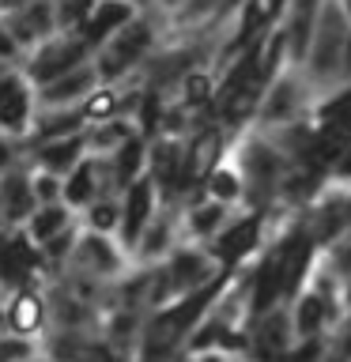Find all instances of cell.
I'll use <instances>...</instances> for the list:
<instances>
[{"label": "cell", "mask_w": 351, "mask_h": 362, "mask_svg": "<svg viewBox=\"0 0 351 362\" xmlns=\"http://www.w3.org/2000/svg\"><path fill=\"white\" fill-rule=\"evenodd\" d=\"M4 23L11 27V34L19 38V45H23L27 53H30L38 42L53 38L57 30H64V27H61V11H57V0H34V4L19 8V11H8Z\"/></svg>", "instance_id": "52a82bcc"}, {"label": "cell", "mask_w": 351, "mask_h": 362, "mask_svg": "<svg viewBox=\"0 0 351 362\" xmlns=\"http://www.w3.org/2000/svg\"><path fill=\"white\" fill-rule=\"evenodd\" d=\"M208 298H212V287L200 291V294H189L185 302L174 305V310L159 313L151 321V328H147V336H144V362H163L170 351H174L178 339L189 332V325L197 321V313L208 305Z\"/></svg>", "instance_id": "3957f363"}, {"label": "cell", "mask_w": 351, "mask_h": 362, "mask_svg": "<svg viewBox=\"0 0 351 362\" xmlns=\"http://www.w3.org/2000/svg\"><path fill=\"white\" fill-rule=\"evenodd\" d=\"M68 272H79V276H106V272H117V249H113L110 234L102 230H87L79 234L76 242V253L72 260L64 264Z\"/></svg>", "instance_id": "30bf717a"}, {"label": "cell", "mask_w": 351, "mask_h": 362, "mask_svg": "<svg viewBox=\"0 0 351 362\" xmlns=\"http://www.w3.org/2000/svg\"><path fill=\"white\" fill-rule=\"evenodd\" d=\"M87 155V132H72V136H57V140H42V144H27V158L42 170L53 174H68L79 158Z\"/></svg>", "instance_id": "8fae6325"}, {"label": "cell", "mask_w": 351, "mask_h": 362, "mask_svg": "<svg viewBox=\"0 0 351 362\" xmlns=\"http://www.w3.org/2000/svg\"><path fill=\"white\" fill-rule=\"evenodd\" d=\"M155 124H159V95H147L140 102V129L144 132H155Z\"/></svg>", "instance_id": "836d02e7"}, {"label": "cell", "mask_w": 351, "mask_h": 362, "mask_svg": "<svg viewBox=\"0 0 351 362\" xmlns=\"http://www.w3.org/2000/svg\"><path fill=\"white\" fill-rule=\"evenodd\" d=\"M72 132H87L84 106H38V117H34L27 144L57 140V136H72Z\"/></svg>", "instance_id": "4fadbf2b"}, {"label": "cell", "mask_w": 351, "mask_h": 362, "mask_svg": "<svg viewBox=\"0 0 351 362\" xmlns=\"http://www.w3.org/2000/svg\"><path fill=\"white\" fill-rule=\"evenodd\" d=\"M45 325H50V294L42 291V279L19 283L4 294L0 302V328L16 336H45Z\"/></svg>", "instance_id": "7a4b0ae2"}, {"label": "cell", "mask_w": 351, "mask_h": 362, "mask_svg": "<svg viewBox=\"0 0 351 362\" xmlns=\"http://www.w3.org/2000/svg\"><path fill=\"white\" fill-rule=\"evenodd\" d=\"M204 362H219V358H204Z\"/></svg>", "instance_id": "c3c4849f"}, {"label": "cell", "mask_w": 351, "mask_h": 362, "mask_svg": "<svg viewBox=\"0 0 351 362\" xmlns=\"http://www.w3.org/2000/svg\"><path fill=\"white\" fill-rule=\"evenodd\" d=\"M136 19V8H132V0H98L95 8L87 11L84 19H79V34H84V38L95 45V53L102 49V45H106L113 34H117L125 23H132Z\"/></svg>", "instance_id": "9c48e42d"}, {"label": "cell", "mask_w": 351, "mask_h": 362, "mask_svg": "<svg viewBox=\"0 0 351 362\" xmlns=\"http://www.w3.org/2000/svg\"><path fill=\"white\" fill-rule=\"evenodd\" d=\"M16 72H19V68H8V72H0V95H4V90L11 87V79H16Z\"/></svg>", "instance_id": "b9f144b4"}, {"label": "cell", "mask_w": 351, "mask_h": 362, "mask_svg": "<svg viewBox=\"0 0 351 362\" xmlns=\"http://www.w3.org/2000/svg\"><path fill=\"white\" fill-rule=\"evenodd\" d=\"M42 355V339L34 336H16V332H4L0 336V362H30Z\"/></svg>", "instance_id": "cb8c5ba5"}, {"label": "cell", "mask_w": 351, "mask_h": 362, "mask_svg": "<svg viewBox=\"0 0 351 362\" xmlns=\"http://www.w3.org/2000/svg\"><path fill=\"white\" fill-rule=\"evenodd\" d=\"M253 242H257V219H246V223H238L231 234H223L219 242H215V257H219L223 264H234L246 249H253Z\"/></svg>", "instance_id": "d6986e66"}, {"label": "cell", "mask_w": 351, "mask_h": 362, "mask_svg": "<svg viewBox=\"0 0 351 362\" xmlns=\"http://www.w3.org/2000/svg\"><path fill=\"white\" fill-rule=\"evenodd\" d=\"M200 268H204V260H200V257L181 253L174 264H170V279H174V287H185V283L200 279Z\"/></svg>", "instance_id": "4dcf8cb0"}, {"label": "cell", "mask_w": 351, "mask_h": 362, "mask_svg": "<svg viewBox=\"0 0 351 362\" xmlns=\"http://www.w3.org/2000/svg\"><path fill=\"white\" fill-rule=\"evenodd\" d=\"M34 4V0H0V16H8V11H19V8H27Z\"/></svg>", "instance_id": "60d3db41"}, {"label": "cell", "mask_w": 351, "mask_h": 362, "mask_svg": "<svg viewBox=\"0 0 351 362\" xmlns=\"http://www.w3.org/2000/svg\"><path fill=\"white\" fill-rule=\"evenodd\" d=\"M98 83H102L98 64H95V61H87V64L72 68V72L57 76L53 83L34 87V90H38V106H79V102H84Z\"/></svg>", "instance_id": "ba28073f"}, {"label": "cell", "mask_w": 351, "mask_h": 362, "mask_svg": "<svg viewBox=\"0 0 351 362\" xmlns=\"http://www.w3.org/2000/svg\"><path fill=\"white\" fill-rule=\"evenodd\" d=\"M313 358H317V344H306L302 351H294L287 362H313Z\"/></svg>", "instance_id": "ab89813d"}, {"label": "cell", "mask_w": 351, "mask_h": 362, "mask_svg": "<svg viewBox=\"0 0 351 362\" xmlns=\"http://www.w3.org/2000/svg\"><path fill=\"white\" fill-rule=\"evenodd\" d=\"M23 57H27V49L19 45V38L11 34L4 16H0V61H4L8 68H23Z\"/></svg>", "instance_id": "f546056e"}, {"label": "cell", "mask_w": 351, "mask_h": 362, "mask_svg": "<svg viewBox=\"0 0 351 362\" xmlns=\"http://www.w3.org/2000/svg\"><path fill=\"white\" fill-rule=\"evenodd\" d=\"M0 72H8V64H4V61H0Z\"/></svg>", "instance_id": "7dc6e473"}, {"label": "cell", "mask_w": 351, "mask_h": 362, "mask_svg": "<svg viewBox=\"0 0 351 362\" xmlns=\"http://www.w3.org/2000/svg\"><path fill=\"white\" fill-rule=\"evenodd\" d=\"M34 117H38V90H34V83L19 68L16 79H11V87L0 95V132H8V136H16V140L27 144V136L34 129Z\"/></svg>", "instance_id": "5b68a950"}, {"label": "cell", "mask_w": 351, "mask_h": 362, "mask_svg": "<svg viewBox=\"0 0 351 362\" xmlns=\"http://www.w3.org/2000/svg\"><path fill=\"white\" fill-rule=\"evenodd\" d=\"M219 0H189V8H185V19H197V16H204V11H212Z\"/></svg>", "instance_id": "f35d334b"}, {"label": "cell", "mask_w": 351, "mask_h": 362, "mask_svg": "<svg viewBox=\"0 0 351 362\" xmlns=\"http://www.w3.org/2000/svg\"><path fill=\"white\" fill-rule=\"evenodd\" d=\"M344 8H347V11H351V0H347V4H344Z\"/></svg>", "instance_id": "681fc988"}, {"label": "cell", "mask_w": 351, "mask_h": 362, "mask_svg": "<svg viewBox=\"0 0 351 362\" xmlns=\"http://www.w3.org/2000/svg\"><path fill=\"white\" fill-rule=\"evenodd\" d=\"M30 181H34V197L38 204H53V200H64V177L53 174V170H42L30 163Z\"/></svg>", "instance_id": "4316f807"}, {"label": "cell", "mask_w": 351, "mask_h": 362, "mask_svg": "<svg viewBox=\"0 0 351 362\" xmlns=\"http://www.w3.org/2000/svg\"><path fill=\"white\" fill-rule=\"evenodd\" d=\"M87 61H95V45H91L76 27H64V30H57L53 38L38 42L27 57H23V76H27L34 87H45V83H53L57 76L72 72V68L87 64Z\"/></svg>", "instance_id": "6da1fadb"}, {"label": "cell", "mask_w": 351, "mask_h": 362, "mask_svg": "<svg viewBox=\"0 0 351 362\" xmlns=\"http://www.w3.org/2000/svg\"><path fill=\"white\" fill-rule=\"evenodd\" d=\"M4 294H8V287H4V283H0V302H4Z\"/></svg>", "instance_id": "f6af8a7d"}, {"label": "cell", "mask_w": 351, "mask_h": 362, "mask_svg": "<svg viewBox=\"0 0 351 362\" xmlns=\"http://www.w3.org/2000/svg\"><path fill=\"white\" fill-rule=\"evenodd\" d=\"M321 317H325V305H321V298H306L302 302V310H299V328L306 336L313 332L317 325H321Z\"/></svg>", "instance_id": "d6a6232c"}, {"label": "cell", "mask_w": 351, "mask_h": 362, "mask_svg": "<svg viewBox=\"0 0 351 362\" xmlns=\"http://www.w3.org/2000/svg\"><path fill=\"white\" fill-rule=\"evenodd\" d=\"M280 291H283V253L265 260V268H260V276H257V310H268Z\"/></svg>", "instance_id": "7402d4cb"}, {"label": "cell", "mask_w": 351, "mask_h": 362, "mask_svg": "<svg viewBox=\"0 0 351 362\" xmlns=\"http://www.w3.org/2000/svg\"><path fill=\"white\" fill-rule=\"evenodd\" d=\"M102 189H106V166H102V155L87 151L64 174V204H72L76 211H84L95 197H102Z\"/></svg>", "instance_id": "7c38bea8"}, {"label": "cell", "mask_w": 351, "mask_h": 362, "mask_svg": "<svg viewBox=\"0 0 351 362\" xmlns=\"http://www.w3.org/2000/svg\"><path fill=\"white\" fill-rule=\"evenodd\" d=\"M344 61H347V68H351V42H347V53H344Z\"/></svg>", "instance_id": "ee69618b"}, {"label": "cell", "mask_w": 351, "mask_h": 362, "mask_svg": "<svg viewBox=\"0 0 351 362\" xmlns=\"http://www.w3.org/2000/svg\"><path fill=\"white\" fill-rule=\"evenodd\" d=\"M306 260H310V242L306 238H294V242L283 249V291H291L299 283Z\"/></svg>", "instance_id": "484cf974"}, {"label": "cell", "mask_w": 351, "mask_h": 362, "mask_svg": "<svg viewBox=\"0 0 351 362\" xmlns=\"http://www.w3.org/2000/svg\"><path fill=\"white\" fill-rule=\"evenodd\" d=\"M79 106H84V117H87V124H95V121H110L113 113H117V95H113L110 87H95L91 90V95L79 102Z\"/></svg>", "instance_id": "d4e9b609"}, {"label": "cell", "mask_w": 351, "mask_h": 362, "mask_svg": "<svg viewBox=\"0 0 351 362\" xmlns=\"http://www.w3.org/2000/svg\"><path fill=\"white\" fill-rule=\"evenodd\" d=\"M151 181L147 177H136L129 189H125V204H121V234L125 242H140L147 219H151Z\"/></svg>", "instance_id": "5bb4252c"}, {"label": "cell", "mask_w": 351, "mask_h": 362, "mask_svg": "<svg viewBox=\"0 0 351 362\" xmlns=\"http://www.w3.org/2000/svg\"><path fill=\"white\" fill-rule=\"evenodd\" d=\"M313 11H317V0L299 8V16H294V27H291V38H294V53H306L310 49V30H313Z\"/></svg>", "instance_id": "f1b7e54d"}, {"label": "cell", "mask_w": 351, "mask_h": 362, "mask_svg": "<svg viewBox=\"0 0 351 362\" xmlns=\"http://www.w3.org/2000/svg\"><path fill=\"white\" fill-rule=\"evenodd\" d=\"M340 174H351V147H347V155L340 158Z\"/></svg>", "instance_id": "7bdbcfd3"}, {"label": "cell", "mask_w": 351, "mask_h": 362, "mask_svg": "<svg viewBox=\"0 0 351 362\" xmlns=\"http://www.w3.org/2000/svg\"><path fill=\"white\" fill-rule=\"evenodd\" d=\"M325 121H351V90L344 98L328 102V106H325Z\"/></svg>", "instance_id": "e575fe53"}, {"label": "cell", "mask_w": 351, "mask_h": 362, "mask_svg": "<svg viewBox=\"0 0 351 362\" xmlns=\"http://www.w3.org/2000/svg\"><path fill=\"white\" fill-rule=\"evenodd\" d=\"M147 45H151V23H144V19L125 23V27L95 53V64H98L102 83H110V79L125 76L136 61H144Z\"/></svg>", "instance_id": "277c9868"}, {"label": "cell", "mask_w": 351, "mask_h": 362, "mask_svg": "<svg viewBox=\"0 0 351 362\" xmlns=\"http://www.w3.org/2000/svg\"><path fill=\"white\" fill-rule=\"evenodd\" d=\"M34 208H38V197L30 181V158H23L8 174H0V219L8 226H23Z\"/></svg>", "instance_id": "8992f818"}, {"label": "cell", "mask_w": 351, "mask_h": 362, "mask_svg": "<svg viewBox=\"0 0 351 362\" xmlns=\"http://www.w3.org/2000/svg\"><path fill=\"white\" fill-rule=\"evenodd\" d=\"M87 215V226L91 230H102V234H113V230H121V204H113L106 197H95L84 208Z\"/></svg>", "instance_id": "603a6c76"}, {"label": "cell", "mask_w": 351, "mask_h": 362, "mask_svg": "<svg viewBox=\"0 0 351 362\" xmlns=\"http://www.w3.org/2000/svg\"><path fill=\"white\" fill-rule=\"evenodd\" d=\"M27 158V144L16 140V136H8V132H0V174H8L16 163H23Z\"/></svg>", "instance_id": "1f68e13d"}, {"label": "cell", "mask_w": 351, "mask_h": 362, "mask_svg": "<svg viewBox=\"0 0 351 362\" xmlns=\"http://www.w3.org/2000/svg\"><path fill=\"white\" fill-rule=\"evenodd\" d=\"M68 223H76V208L64 200H53V204H38V208L30 211V219L23 223V230H27L34 242H45V238H53L57 230H64Z\"/></svg>", "instance_id": "9a60e30c"}, {"label": "cell", "mask_w": 351, "mask_h": 362, "mask_svg": "<svg viewBox=\"0 0 351 362\" xmlns=\"http://www.w3.org/2000/svg\"><path fill=\"white\" fill-rule=\"evenodd\" d=\"M347 144H351V121H328V129L313 144V158L317 163H328V158L344 155Z\"/></svg>", "instance_id": "44dd1931"}, {"label": "cell", "mask_w": 351, "mask_h": 362, "mask_svg": "<svg viewBox=\"0 0 351 362\" xmlns=\"http://www.w3.org/2000/svg\"><path fill=\"white\" fill-rule=\"evenodd\" d=\"M0 336H4V328H0Z\"/></svg>", "instance_id": "f907efd6"}, {"label": "cell", "mask_w": 351, "mask_h": 362, "mask_svg": "<svg viewBox=\"0 0 351 362\" xmlns=\"http://www.w3.org/2000/svg\"><path fill=\"white\" fill-rule=\"evenodd\" d=\"M178 158L181 151L174 144H159L151 151V170H155V181H163V185H170V181L178 177Z\"/></svg>", "instance_id": "83f0119b"}, {"label": "cell", "mask_w": 351, "mask_h": 362, "mask_svg": "<svg viewBox=\"0 0 351 362\" xmlns=\"http://www.w3.org/2000/svg\"><path fill=\"white\" fill-rule=\"evenodd\" d=\"M147 158V147H144V136H129L117 151L110 158V177H117V185L129 189L136 177H140V166Z\"/></svg>", "instance_id": "e0dca14e"}, {"label": "cell", "mask_w": 351, "mask_h": 362, "mask_svg": "<svg viewBox=\"0 0 351 362\" xmlns=\"http://www.w3.org/2000/svg\"><path fill=\"white\" fill-rule=\"evenodd\" d=\"M219 215H223V211H219V204H212V208H200L197 215H192V226H197V230L204 234V230H212V226L219 223Z\"/></svg>", "instance_id": "d590c367"}, {"label": "cell", "mask_w": 351, "mask_h": 362, "mask_svg": "<svg viewBox=\"0 0 351 362\" xmlns=\"http://www.w3.org/2000/svg\"><path fill=\"white\" fill-rule=\"evenodd\" d=\"M185 98H189V102H204V98H208V79H204V76H189Z\"/></svg>", "instance_id": "74e56055"}, {"label": "cell", "mask_w": 351, "mask_h": 362, "mask_svg": "<svg viewBox=\"0 0 351 362\" xmlns=\"http://www.w3.org/2000/svg\"><path fill=\"white\" fill-rule=\"evenodd\" d=\"M340 42H344V11L336 4H325L321 11V30H317V68H333L336 53H340Z\"/></svg>", "instance_id": "2e32d148"}, {"label": "cell", "mask_w": 351, "mask_h": 362, "mask_svg": "<svg viewBox=\"0 0 351 362\" xmlns=\"http://www.w3.org/2000/svg\"><path fill=\"white\" fill-rule=\"evenodd\" d=\"M212 192H215L219 200H231L234 192H238V185H234L231 174H212Z\"/></svg>", "instance_id": "8d00e7d4"}, {"label": "cell", "mask_w": 351, "mask_h": 362, "mask_svg": "<svg viewBox=\"0 0 351 362\" xmlns=\"http://www.w3.org/2000/svg\"><path fill=\"white\" fill-rule=\"evenodd\" d=\"M215 155H219V132H200L197 144H192V151H189V158H185V170H181V174H185V177H208Z\"/></svg>", "instance_id": "ffe728a7"}, {"label": "cell", "mask_w": 351, "mask_h": 362, "mask_svg": "<svg viewBox=\"0 0 351 362\" xmlns=\"http://www.w3.org/2000/svg\"><path fill=\"white\" fill-rule=\"evenodd\" d=\"M129 124L117 121V117H110V121H95V124H87V151L91 155H113L117 147L129 140Z\"/></svg>", "instance_id": "ac0fdd59"}, {"label": "cell", "mask_w": 351, "mask_h": 362, "mask_svg": "<svg viewBox=\"0 0 351 362\" xmlns=\"http://www.w3.org/2000/svg\"><path fill=\"white\" fill-rule=\"evenodd\" d=\"M30 362H50V358H45V355H38V358H30Z\"/></svg>", "instance_id": "bcb514c9"}]
</instances>
